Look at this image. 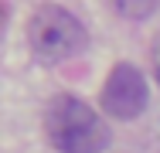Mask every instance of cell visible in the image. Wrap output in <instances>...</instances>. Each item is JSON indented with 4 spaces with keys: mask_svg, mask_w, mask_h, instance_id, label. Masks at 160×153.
Segmentation results:
<instances>
[{
    "mask_svg": "<svg viewBox=\"0 0 160 153\" xmlns=\"http://www.w3.org/2000/svg\"><path fill=\"white\" fill-rule=\"evenodd\" d=\"M44 136L58 153H102L109 146V126L75 95H58L44 112Z\"/></svg>",
    "mask_w": 160,
    "mask_h": 153,
    "instance_id": "6da1fadb",
    "label": "cell"
},
{
    "mask_svg": "<svg viewBox=\"0 0 160 153\" xmlns=\"http://www.w3.org/2000/svg\"><path fill=\"white\" fill-rule=\"evenodd\" d=\"M31 48L44 61H65L85 48V27L62 7H44L31 17Z\"/></svg>",
    "mask_w": 160,
    "mask_h": 153,
    "instance_id": "7a4b0ae2",
    "label": "cell"
},
{
    "mask_svg": "<svg viewBox=\"0 0 160 153\" xmlns=\"http://www.w3.org/2000/svg\"><path fill=\"white\" fill-rule=\"evenodd\" d=\"M99 102H102L106 116H112V119H123V122L136 119V116L147 109V102H150V89H147L143 72H140L136 65L119 61V65L109 72Z\"/></svg>",
    "mask_w": 160,
    "mask_h": 153,
    "instance_id": "3957f363",
    "label": "cell"
},
{
    "mask_svg": "<svg viewBox=\"0 0 160 153\" xmlns=\"http://www.w3.org/2000/svg\"><path fill=\"white\" fill-rule=\"evenodd\" d=\"M116 7H119V14H129V17H147V14L157 10L160 3H153V0H150V3H126V0H119Z\"/></svg>",
    "mask_w": 160,
    "mask_h": 153,
    "instance_id": "277c9868",
    "label": "cell"
},
{
    "mask_svg": "<svg viewBox=\"0 0 160 153\" xmlns=\"http://www.w3.org/2000/svg\"><path fill=\"white\" fill-rule=\"evenodd\" d=\"M150 61H153V75H157V82H160V37L153 41V48H150Z\"/></svg>",
    "mask_w": 160,
    "mask_h": 153,
    "instance_id": "5b68a950",
    "label": "cell"
}]
</instances>
